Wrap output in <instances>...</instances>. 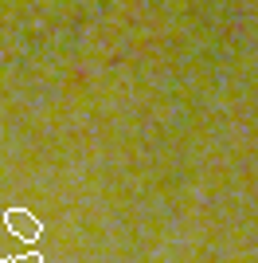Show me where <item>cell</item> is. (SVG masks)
<instances>
[{
    "instance_id": "cell-1",
    "label": "cell",
    "mask_w": 258,
    "mask_h": 263,
    "mask_svg": "<svg viewBox=\"0 0 258 263\" xmlns=\"http://www.w3.org/2000/svg\"><path fill=\"white\" fill-rule=\"evenodd\" d=\"M4 228H8L16 240H24V243H35V240L43 236L39 216H35V212H28V209H8V212H4Z\"/></svg>"
}]
</instances>
